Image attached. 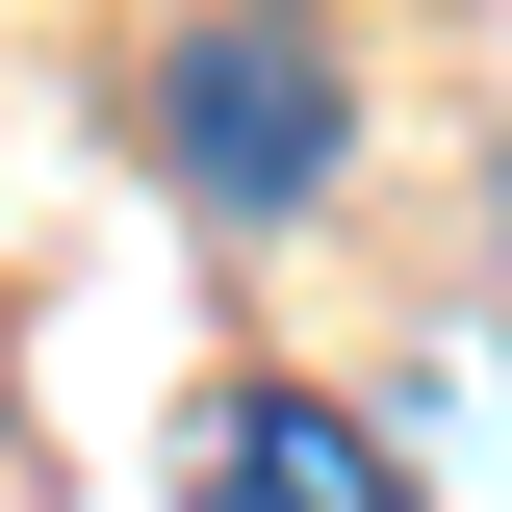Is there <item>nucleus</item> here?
I'll use <instances>...</instances> for the list:
<instances>
[{"label":"nucleus","mask_w":512,"mask_h":512,"mask_svg":"<svg viewBox=\"0 0 512 512\" xmlns=\"http://www.w3.org/2000/svg\"><path fill=\"white\" fill-rule=\"evenodd\" d=\"M180 487L205 512H410V436H384L359 384H205Z\"/></svg>","instance_id":"nucleus-2"},{"label":"nucleus","mask_w":512,"mask_h":512,"mask_svg":"<svg viewBox=\"0 0 512 512\" xmlns=\"http://www.w3.org/2000/svg\"><path fill=\"white\" fill-rule=\"evenodd\" d=\"M128 154H154V180L205 205V231H308L333 180H359V52H333V26H154V52H128Z\"/></svg>","instance_id":"nucleus-1"}]
</instances>
